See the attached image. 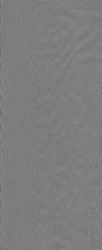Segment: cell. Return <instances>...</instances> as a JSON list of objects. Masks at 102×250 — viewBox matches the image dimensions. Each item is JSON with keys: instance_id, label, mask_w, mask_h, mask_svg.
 <instances>
[{"instance_id": "obj_1", "label": "cell", "mask_w": 102, "mask_h": 250, "mask_svg": "<svg viewBox=\"0 0 102 250\" xmlns=\"http://www.w3.org/2000/svg\"><path fill=\"white\" fill-rule=\"evenodd\" d=\"M92 209L89 208L88 209V250H92Z\"/></svg>"}]
</instances>
